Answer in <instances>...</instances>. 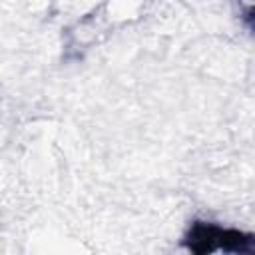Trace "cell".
<instances>
[{"instance_id": "1", "label": "cell", "mask_w": 255, "mask_h": 255, "mask_svg": "<svg viewBox=\"0 0 255 255\" xmlns=\"http://www.w3.org/2000/svg\"><path fill=\"white\" fill-rule=\"evenodd\" d=\"M185 245L195 253H255V235L209 221H193Z\"/></svg>"}, {"instance_id": "2", "label": "cell", "mask_w": 255, "mask_h": 255, "mask_svg": "<svg viewBox=\"0 0 255 255\" xmlns=\"http://www.w3.org/2000/svg\"><path fill=\"white\" fill-rule=\"evenodd\" d=\"M239 6H241V14H243L245 24L251 30H255V0H239Z\"/></svg>"}]
</instances>
